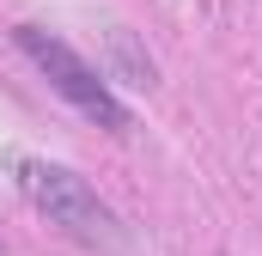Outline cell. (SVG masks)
<instances>
[{
	"label": "cell",
	"mask_w": 262,
	"mask_h": 256,
	"mask_svg": "<svg viewBox=\"0 0 262 256\" xmlns=\"http://www.w3.org/2000/svg\"><path fill=\"white\" fill-rule=\"evenodd\" d=\"M110 43H116V61H122V67H128V73H134V86H152V61H140V55H134L128 31H116Z\"/></svg>",
	"instance_id": "obj_3"
},
{
	"label": "cell",
	"mask_w": 262,
	"mask_h": 256,
	"mask_svg": "<svg viewBox=\"0 0 262 256\" xmlns=\"http://www.w3.org/2000/svg\"><path fill=\"white\" fill-rule=\"evenodd\" d=\"M12 177H18V195H25L49 226H61V232L85 238V244L116 238V214L98 201V189H92L79 171L49 165V159H18V165H12Z\"/></svg>",
	"instance_id": "obj_2"
},
{
	"label": "cell",
	"mask_w": 262,
	"mask_h": 256,
	"mask_svg": "<svg viewBox=\"0 0 262 256\" xmlns=\"http://www.w3.org/2000/svg\"><path fill=\"white\" fill-rule=\"evenodd\" d=\"M12 43H18V49L31 55V67H37V73H43V79H49V86L61 92V98L73 104V110H79V116H85V122L110 128V134H128V128H134L128 104H122V98L110 92V79H104L98 67L85 61V55H79L73 43L49 37L43 25H18V31H12Z\"/></svg>",
	"instance_id": "obj_1"
}]
</instances>
